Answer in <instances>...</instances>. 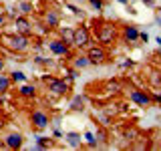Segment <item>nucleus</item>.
Segmentation results:
<instances>
[{
  "label": "nucleus",
  "instance_id": "nucleus-2",
  "mask_svg": "<svg viewBox=\"0 0 161 151\" xmlns=\"http://www.w3.org/2000/svg\"><path fill=\"white\" fill-rule=\"evenodd\" d=\"M44 81H47V87L48 91L54 95V97H64V95L69 93L70 85L67 79H57V77H44Z\"/></svg>",
  "mask_w": 161,
  "mask_h": 151
},
{
  "label": "nucleus",
  "instance_id": "nucleus-15",
  "mask_svg": "<svg viewBox=\"0 0 161 151\" xmlns=\"http://www.w3.org/2000/svg\"><path fill=\"white\" fill-rule=\"evenodd\" d=\"M60 36L67 44H73V36H75V28H63L60 30Z\"/></svg>",
  "mask_w": 161,
  "mask_h": 151
},
{
  "label": "nucleus",
  "instance_id": "nucleus-33",
  "mask_svg": "<svg viewBox=\"0 0 161 151\" xmlns=\"http://www.w3.org/2000/svg\"><path fill=\"white\" fill-rule=\"evenodd\" d=\"M117 2H121V4H127V0H117Z\"/></svg>",
  "mask_w": 161,
  "mask_h": 151
},
{
  "label": "nucleus",
  "instance_id": "nucleus-9",
  "mask_svg": "<svg viewBox=\"0 0 161 151\" xmlns=\"http://www.w3.org/2000/svg\"><path fill=\"white\" fill-rule=\"evenodd\" d=\"M42 20H44V26L47 28H57L58 22H60V16H58L57 10H47L42 14Z\"/></svg>",
  "mask_w": 161,
  "mask_h": 151
},
{
  "label": "nucleus",
  "instance_id": "nucleus-20",
  "mask_svg": "<svg viewBox=\"0 0 161 151\" xmlns=\"http://www.w3.org/2000/svg\"><path fill=\"white\" fill-rule=\"evenodd\" d=\"M67 139H69L70 147H79V145H80V137H79L77 133H69V135H67Z\"/></svg>",
  "mask_w": 161,
  "mask_h": 151
},
{
  "label": "nucleus",
  "instance_id": "nucleus-11",
  "mask_svg": "<svg viewBox=\"0 0 161 151\" xmlns=\"http://www.w3.org/2000/svg\"><path fill=\"white\" fill-rule=\"evenodd\" d=\"M4 145H6V149H20L22 147V135L20 133H8L6 139H4Z\"/></svg>",
  "mask_w": 161,
  "mask_h": 151
},
{
  "label": "nucleus",
  "instance_id": "nucleus-29",
  "mask_svg": "<svg viewBox=\"0 0 161 151\" xmlns=\"http://www.w3.org/2000/svg\"><path fill=\"white\" fill-rule=\"evenodd\" d=\"M153 99H155V101H157V103L161 105V93H157V91H155V93H153Z\"/></svg>",
  "mask_w": 161,
  "mask_h": 151
},
{
  "label": "nucleus",
  "instance_id": "nucleus-12",
  "mask_svg": "<svg viewBox=\"0 0 161 151\" xmlns=\"http://www.w3.org/2000/svg\"><path fill=\"white\" fill-rule=\"evenodd\" d=\"M123 36L127 42H137L139 40V28L135 26V24H127V26L123 28Z\"/></svg>",
  "mask_w": 161,
  "mask_h": 151
},
{
  "label": "nucleus",
  "instance_id": "nucleus-1",
  "mask_svg": "<svg viewBox=\"0 0 161 151\" xmlns=\"http://www.w3.org/2000/svg\"><path fill=\"white\" fill-rule=\"evenodd\" d=\"M0 44L6 47L8 50H12V53H26L28 47H30L28 36H26V34H20V32L2 34V36H0Z\"/></svg>",
  "mask_w": 161,
  "mask_h": 151
},
{
  "label": "nucleus",
  "instance_id": "nucleus-18",
  "mask_svg": "<svg viewBox=\"0 0 161 151\" xmlns=\"http://www.w3.org/2000/svg\"><path fill=\"white\" fill-rule=\"evenodd\" d=\"M10 79H12V83H24V81H26V75H24L22 70H14V73L10 75Z\"/></svg>",
  "mask_w": 161,
  "mask_h": 151
},
{
  "label": "nucleus",
  "instance_id": "nucleus-25",
  "mask_svg": "<svg viewBox=\"0 0 161 151\" xmlns=\"http://www.w3.org/2000/svg\"><path fill=\"white\" fill-rule=\"evenodd\" d=\"M153 75H155V77H151V83H153L155 87H159V85H161V73H153Z\"/></svg>",
  "mask_w": 161,
  "mask_h": 151
},
{
  "label": "nucleus",
  "instance_id": "nucleus-6",
  "mask_svg": "<svg viewBox=\"0 0 161 151\" xmlns=\"http://www.w3.org/2000/svg\"><path fill=\"white\" fill-rule=\"evenodd\" d=\"M87 57H89V60H91V64H101V63H105V59H107V50H105L103 44L89 47Z\"/></svg>",
  "mask_w": 161,
  "mask_h": 151
},
{
  "label": "nucleus",
  "instance_id": "nucleus-22",
  "mask_svg": "<svg viewBox=\"0 0 161 151\" xmlns=\"http://www.w3.org/2000/svg\"><path fill=\"white\" fill-rule=\"evenodd\" d=\"M36 145H38L40 149L50 147V139H48V137H36Z\"/></svg>",
  "mask_w": 161,
  "mask_h": 151
},
{
  "label": "nucleus",
  "instance_id": "nucleus-8",
  "mask_svg": "<svg viewBox=\"0 0 161 151\" xmlns=\"http://www.w3.org/2000/svg\"><path fill=\"white\" fill-rule=\"evenodd\" d=\"M131 101H133V103H137V105H141V107H149L153 99H151V95H147L145 91L133 89V91H131Z\"/></svg>",
  "mask_w": 161,
  "mask_h": 151
},
{
  "label": "nucleus",
  "instance_id": "nucleus-21",
  "mask_svg": "<svg viewBox=\"0 0 161 151\" xmlns=\"http://www.w3.org/2000/svg\"><path fill=\"white\" fill-rule=\"evenodd\" d=\"M20 12H22V14H30V12H32V10H34V6H32V2H20Z\"/></svg>",
  "mask_w": 161,
  "mask_h": 151
},
{
  "label": "nucleus",
  "instance_id": "nucleus-7",
  "mask_svg": "<svg viewBox=\"0 0 161 151\" xmlns=\"http://www.w3.org/2000/svg\"><path fill=\"white\" fill-rule=\"evenodd\" d=\"M48 48L53 54L57 57H70V50H69V44L64 40H48Z\"/></svg>",
  "mask_w": 161,
  "mask_h": 151
},
{
  "label": "nucleus",
  "instance_id": "nucleus-17",
  "mask_svg": "<svg viewBox=\"0 0 161 151\" xmlns=\"http://www.w3.org/2000/svg\"><path fill=\"white\" fill-rule=\"evenodd\" d=\"M83 105H85V99L80 97V95H77V97L73 99V103H70V109H75V111H83V109H85Z\"/></svg>",
  "mask_w": 161,
  "mask_h": 151
},
{
  "label": "nucleus",
  "instance_id": "nucleus-30",
  "mask_svg": "<svg viewBox=\"0 0 161 151\" xmlns=\"http://www.w3.org/2000/svg\"><path fill=\"white\" fill-rule=\"evenodd\" d=\"M4 22H6V16H4V14H0V26H2Z\"/></svg>",
  "mask_w": 161,
  "mask_h": 151
},
{
  "label": "nucleus",
  "instance_id": "nucleus-10",
  "mask_svg": "<svg viewBox=\"0 0 161 151\" xmlns=\"http://www.w3.org/2000/svg\"><path fill=\"white\" fill-rule=\"evenodd\" d=\"M14 26H16V32H20V34H26V36L32 34V26H30V22L24 16H16V18H14Z\"/></svg>",
  "mask_w": 161,
  "mask_h": 151
},
{
  "label": "nucleus",
  "instance_id": "nucleus-27",
  "mask_svg": "<svg viewBox=\"0 0 161 151\" xmlns=\"http://www.w3.org/2000/svg\"><path fill=\"white\" fill-rule=\"evenodd\" d=\"M139 40H143V42H147V40H149V34H147V32H139Z\"/></svg>",
  "mask_w": 161,
  "mask_h": 151
},
{
  "label": "nucleus",
  "instance_id": "nucleus-26",
  "mask_svg": "<svg viewBox=\"0 0 161 151\" xmlns=\"http://www.w3.org/2000/svg\"><path fill=\"white\" fill-rule=\"evenodd\" d=\"M34 63H38V64H48L50 60H48V59H44V57H36V59H34Z\"/></svg>",
  "mask_w": 161,
  "mask_h": 151
},
{
  "label": "nucleus",
  "instance_id": "nucleus-19",
  "mask_svg": "<svg viewBox=\"0 0 161 151\" xmlns=\"http://www.w3.org/2000/svg\"><path fill=\"white\" fill-rule=\"evenodd\" d=\"M125 137L129 141H135V139H139V131L135 127H129V129H125Z\"/></svg>",
  "mask_w": 161,
  "mask_h": 151
},
{
  "label": "nucleus",
  "instance_id": "nucleus-4",
  "mask_svg": "<svg viewBox=\"0 0 161 151\" xmlns=\"http://www.w3.org/2000/svg\"><path fill=\"white\" fill-rule=\"evenodd\" d=\"M91 42V30L89 26H85V24H80V26L75 28V36H73V44L75 47H87Z\"/></svg>",
  "mask_w": 161,
  "mask_h": 151
},
{
  "label": "nucleus",
  "instance_id": "nucleus-34",
  "mask_svg": "<svg viewBox=\"0 0 161 151\" xmlns=\"http://www.w3.org/2000/svg\"><path fill=\"white\" fill-rule=\"evenodd\" d=\"M73 2H83V0H73Z\"/></svg>",
  "mask_w": 161,
  "mask_h": 151
},
{
  "label": "nucleus",
  "instance_id": "nucleus-13",
  "mask_svg": "<svg viewBox=\"0 0 161 151\" xmlns=\"http://www.w3.org/2000/svg\"><path fill=\"white\" fill-rule=\"evenodd\" d=\"M18 93L22 95V97H26V99H32L34 95H36V87H34V85H22Z\"/></svg>",
  "mask_w": 161,
  "mask_h": 151
},
{
  "label": "nucleus",
  "instance_id": "nucleus-28",
  "mask_svg": "<svg viewBox=\"0 0 161 151\" xmlns=\"http://www.w3.org/2000/svg\"><path fill=\"white\" fill-rule=\"evenodd\" d=\"M133 64H135V63H133V60H125V63H123V64H121V67H123V69H129V67H133Z\"/></svg>",
  "mask_w": 161,
  "mask_h": 151
},
{
  "label": "nucleus",
  "instance_id": "nucleus-32",
  "mask_svg": "<svg viewBox=\"0 0 161 151\" xmlns=\"http://www.w3.org/2000/svg\"><path fill=\"white\" fill-rule=\"evenodd\" d=\"M4 147H6V145H4V141H0V149H4Z\"/></svg>",
  "mask_w": 161,
  "mask_h": 151
},
{
  "label": "nucleus",
  "instance_id": "nucleus-14",
  "mask_svg": "<svg viewBox=\"0 0 161 151\" xmlns=\"http://www.w3.org/2000/svg\"><path fill=\"white\" fill-rule=\"evenodd\" d=\"M10 85H12V79L0 73V93H6V91H10Z\"/></svg>",
  "mask_w": 161,
  "mask_h": 151
},
{
  "label": "nucleus",
  "instance_id": "nucleus-23",
  "mask_svg": "<svg viewBox=\"0 0 161 151\" xmlns=\"http://www.w3.org/2000/svg\"><path fill=\"white\" fill-rule=\"evenodd\" d=\"M89 4H91L95 10H103V8H105V2H103V0H89Z\"/></svg>",
  "mask_w": 161,
  "mask_h": 151
},
{
  "label": "nucleus",
  "instance_id": "nucleus-16",
  "mask_svg": "<svg viewBox=\"0 0 161 151\" xmlns=\"http://www.w3.org/2000/svg\"><path fill=\"white\" fill-rule=\"evenodd\" d=\"M73 64H75V69H85L91 64V60H89V57H77Z\"/></svg>",
  "mask_w": 161,
  "mask_h": 151
},
{
  "label": "nucleus",
  "instance_id": "nucleus-31",
  "mask_svg": "<svg viewBox=\"0 0 161 151\" xmlns=\"http://www.w3.org/2000/svg\"><path fill=\"white\" fill-rule=\"evenodd\" d=\"M2 69H4V60L0 59V73H2Z\"/></svg>",
  "mask_w": 161,
  "mask_h": 151
},
{
  "label": "nucleus",
  "instance_id": "nucleus-24",
  "mask_svg": "<svg viewBox=\"0 0 161 151\" xmlns=\"http://www.w3.org/2000/svg\"><path fill=\"white\" fill-rule=\"evenodd\" d=\"M85 139H87V143L91 145V147H95V145H97V139L93 137V133H85Z\"/></svg>",
  "mask_w": 161,
  "mask_h": 151
},
{
  "label": "nucleus",
  "instance_id": "nucleus-3",
  "mask_svg": "<svg viewBox=\"0 0 161 151\" xmlns=\"http://www.w3.org/2000/svg\"><path fill=\"white\" fill-rule=\"evenodd\" d=\"M95 34H97V40H99L101 44H109V42H113V40H115V34H117V30H115L113 24L105 22V24H101V26H97Z\"/></svg>",
  "mask_w": 161,
  "mask_h": 151
},
{
  "label": "nucleus",
  "instance_id": "nucleus-5",
  "mask_svg": "<svg viewBox=\"0 0 161 151\" xmlns=\"http://www.w3.org/2000/svg\"><path fill=\"white\" fill-rule=\"evenodd\" d=\"M30 123H32V127H36V129H44V127H48L50 117H48L47 111H42V109H34L32 113H30Z\"/></svg>",
  "mask_w": 161,
  "mask_h": 151
}]
</instances>
